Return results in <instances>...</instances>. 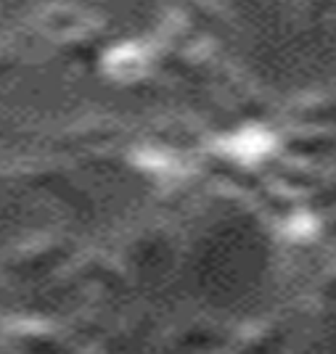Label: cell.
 Listing matches in <instances>:
<instances>
[{"mask_svg": "<svg viewBox=\"0 0 336 354\" xmlns=\"http://www.w3.org/2000/svg\"><path fill=\"white\" fill-rule=\"evenodd\" d=\"M270 146V140L265 138L263 133L257 135V140H254V133H247L244 138H238V143H233V148L238 153H244V156H254V153H263L265 148Z\"/></svg>", "mask_w": 336, "mask_h": 354, "instance_id": "obj_1", "label": "cell"}]
</instances>
